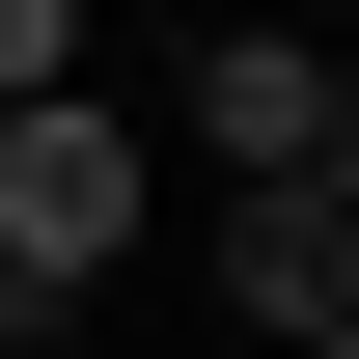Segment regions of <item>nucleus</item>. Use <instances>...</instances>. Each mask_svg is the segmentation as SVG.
<instances>
[{
    "label": "nucleus",
    "instance_id": "1",
    "mask_svg": "<svg viewBox=\"0 0 359 359\" xmlns=\"http://www.w3.org/2000/svg\"><path fill=\"white\" fill-rule=\"evenodd\" d=\"M0 276H28V304H111L138 276V111H0Z\"/></svg>",
    "mask_w": 359,
    "mask_h": 359
},
{
    "label": "nucleus",
    "instance_id": "3",
    "mask_svg": "<svg viewBox=\"0 0 359 359\" xmlns=\"http://www.w3.org/2000/svg\"><path fill=\"white\" fill-rule=\"evenodd\" d=\"M194 276L249 304V359H332V332H359V194H222Z\"/></svg>",
    "mask_w": 359,
    "mask_h": 359
},
{
    "label": "nucleus",
    "instance_id": "4",
    "mask_svg": "<svg viewBox=\"0 0 359 359\" xmlns=\"http://www.w3.org/2000/svg\"><path fill=\"white\" fill-rule=\"evenodd\" d=\"M83 83V28H55V0H0V111H55Z\"/></svg>",
    "mask_w": 359,
    "mask_h": 359
},
{
    "label": "nucleus",
    "instance_id": "2",
    "mask_svg": "<svg viewBox=\"0 0 359 359\" xmlns=\"http://www.w3.org/2000/svg\"><path fill=\"white\" fill-rule=\"evenodd\" d=\"M166 111L222 138V194H359V55H304V28H194Z\"/></svg>",
    "mask_w": 359,
    "mask_h": 359
},
{
    "label": "nucleus",
    "instance_id": "6",
    "mask_svg": "<svg viewBox=\"0 0 359 359\" xmlns=\"http://www.w3.org/2000/svg\"><path fill=\"white\" fill-rule=\"evenodd\" d=\"M332 359H359V332H332Z\"/></svg>",
    "mask_w": 359,
    "mask_h": 359
},
{
    "label": "nucleus",
    "instance_id": "5",
    "mask_svg": "<svg viewBox=\"0 0 359 359\" xmlns=\"http://www.w3.org/2000/svg\"><path fill=\"white\" fill-rule=\"evenodd\" d=\"M28 332H55V304H28V276H0V359H28Z\"/></svg>",
    "mask_w": 359,
    "mask_h": 359
}]
</instances>
